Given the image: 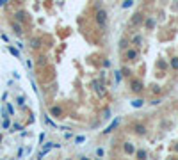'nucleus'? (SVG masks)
Listing matches in <instances>:
<instances>
[{
    "label": "nucleus",
    "mask_w": 178,
    "mask_h": 160,
    "mask_svg": "<svg viewBox=\"0 0 178 160\" xmlns=\"http://www.w3.org/2000/svg\"><path fill=\"white\" fill-rule=\"evenodd\" d=\"M107 20H109L107 11H105V9H102V7H98V9H96V13H95V21H96V25H98L102 30L107 27Z\"/></svg>",
    "instance_id": "1"
},
{
    "label": "nucleus",
    "mask_w": 178,
    "mask_h": 160,
    "mask_svg": "<svg viewBox=\"0 0 178 160\" xmlns=\"http://www.w3.org/2000/svg\"><path fill=\"white\" fill-rule=\"evenodd\" d=\"M130 89H132V93L139 94V93H143V91H144V85H143V82H141V80L132 78V80H130Z\"/></svg>",
    "instance_id": "2"
},
{
    "label": "nucleus",
    "mask_w": 178,
    "mask_h": 160,
    "mask_svg": "<svg viewBox=\"0 0 178 160\" xmlns=\"http://www.w3.org/2000/svg\"><path fill=\"white\" fill-rule=\"evenodd\" d=\"M125 59H127L128 62L137 61L139 59V52L135 50V48H127V50H125Z\"/></svg>",
    "instance_id": "3"
},
{
    "label": "nucleus",
    "mask_w": 178,
    "mask_h": 160,
    "mask_svg": "<svg viewBox=\"0 0 178 160\" xmlns=\"http://www.w3.org/2000/svg\"><path fill=\"white\" fill-rule=\"evenodd\" d=\"M48 112H50V116L57 117V119H61V117H64V110H62V107H59V105H52L50 109H48Z\"/></svg>",
    "instance_id": "4"
},
{
    "label": "nucleus",
    "mask_w": 178,
    "mask_h": 160,
    "mask_svg": "<svg viewBox=\"0 0 178 160\" xmlns=\"http://www.w3.org/2000/svg\"><path fill=\"white\" fill-rule=\"evenodd\" d=\"M134 133L139 135V137H144L146 133H148V128H146L143 123H135V125H134Z\"/></svg>",
    "instance_id": "5"
},
{
    "label": "nucleus",
    "mask_w": 178,
    "mask_h": 160,
    "mask_svg": "<svg viewBox=\"0 0 178 160\" xmlns=\"http://www.w3.org/2000/svg\"><path fill=\"white\" fill-rule=\"evenodd\" d=\"M11 27H13V32L16 36H23V27H22V23H20V21H11Z\"/></svg>",
    "instance_id": "6"
},
{
    "label": "nucleus",
    "mask_w": 178,
    "mask_h": 160,
    "mask_svg": "<svg viewBox=\"0 0 178 160\" xmlns=\"http://www.w3.org/2000/svg\"><path fill=\"white\" fill-rule=\"evenodd\" d=\"M130 23H132V25H141V23H144V14H143V13H135V14L132 16V20H130Z\"/></svg>",
    "instance_id": "7"
},
{
    "label": "nucleus",
    "mask_w": 178,
    "mask_h": 160,
    "mask_svg": "<svg viewBox=\"0 0 178 160\" xmlns=\"http://www.w3.org/2000/svg\"><path fill=\"white\" fill-rule=\"evenodd\" d=\"M14 16H16V21H20V23H23V21L29 20V13H27V11H18Z\"/></svg>",
    "instance_id": "8"
},
{
    "label": "nucleus",
    "mask_w": 178,
    "mask_h": 160,
    "mask_svg": "<svg viewBox=\"0 0 178 160\" xmlns=\"http://www.w3.org/2000/svg\"><path fill=\"white\" fill-rule=\"evenodd\" d=\"M123 151L127 153V155H134V153H135V148H134L130 142H125V144H123Z\"/></svg>",
    "instance_id": "9"
},
{
    "label": "nucleus",
    "mask_w": 178,
    "mask_h": 160,
    "mask_svg": "<svg viewBox=\"0 0 178 160\" xmlns=\"http://www.w3.org/2000/svg\"><path fill=\"white\" fill-rule=\"evenodd\" d=\"M137 158H141V160H144V158H148V153H146V149H135V153H134Z\"/></svg>",
    "instance_id": "10"
},
{
    "label": "nucleus",
    "mask_w": 178,
    "mask_h": 160,
    "mask_svg": "<svg viewBox=\"0 0 178 160\" xmlns=\"http://www.w3.org/2000/svg\"><path fill=\"white\" fill-rule=\"evenodd\" d=\"M144 27L148 29V30L153 29V27H155V20H153V18H144Z\"/></svg>",
    "instance_id": "11"
},
{
    "label": "nucleus",
    "mask_w": 178,
    "mask_h": 160,
    "mask_svg": "<svg viewBox=\"0 0 178 160\" xmlns=\"http://www.w3.org/2000/svg\"><path fill=\"white\" fill-rule=\"evenodd\" d=\"M118 125H119V119H114V121H112V123L107 126V130H103V133H109V132H112V130H114V128H116Z\"/></svg>",
    "instance_id": "12"
},
{
    "label": "nucleus",
    "mask_w": 178,
    "mask_h": 160,
    "mask_svg": "<svg viewBox=\"0 0 178 160\" xmlns=\"http://www.w3.org/2000/svg\"><path fill=\"white\" fill-rule=\"evenodd\" d=\"M143 43V37L141 36H134V39H132V45H135V46H139Z\"/></svg>",
    "instance_id": "13"
},
{
    "label": "nucleus",
    "mask_w": 178,
    "mask_h": 160,
    "mask_svg": "<svg viewBox=\"0 0 178 160\" xmlns=\"http://www.w3.org/2000/svg\"><path fill=\"white\" fill-rule=\"evenodd\" d=\"M143 105H144V100H141V98L132 101V107H137V109H139V107H143Z\"/></svg>",
    "instance_id": "14"
},
{
    "label": "nucleus",
    "mask_w": 178,
    "mask_h": 160,
    "mask_svg": "<svg viewBox=\"0 0 178 160\" xmlns=\"http://www.w3.org/2000/svg\"><path fill=\"white\" fill-rule=\"evenodd\" d=\"M171 68H173L175 71H178V57H173V59H171Z\"/></svg>",
    "instance_id": "15"
},
{
    "label": "nucleus",
    "mask_w": 178,
    "mask_h": 160,
    "mask_svg": "<svg viewBox=\"0 0 178 160\" xmlns=\"http://www.w3.org/2000/svg\"><path fill=\"white\" fill-rule=\"evenodd\" d=\"M30 46H32V48H39L41 46V39H32V41H30Z\"/></svg>",
    "instance_id": "16"
},
{
    "label": "nucleus",
    "mask_w": 178,
    "mask_h": 160,
    "mask_svg": "<svg viewBox=\"0 0 178 160\" xmlns=\"http://www.w3.org/2000/svg\"><path fill=\"white\" fill-rule=\"evenodd\" d=\"M119 48H121V50H127V48H128V41H127V39H121V41H119Z\"/></svg>",
    "instance_id": "17"
},
{
    "label": "nucleus",
    "mask_w": 178,
    "mask_h": 160,
    "mask_svg": "<svg viewBox=\"0 0 178 160\" xmlns=\"http://www.w3.org/2000/svg\"><path fill=\"white\" fill-rule=\"evenodd\" d=\"M93 85H95V89H96V91H98L100 94H103V89H102V85H100V82H96V80H95V82H93Z\"/></svg>",
    "instance_id": "18"
},
{
    "label": "nucleus",
    "mask_w": 178,
    "mask_h": 160,
    "mask_svg": "<svg viewBox=\"0 0 178 160\" xmlns=\"http://www.w3.org/2000/svg\"><path fill=\"white\" fill-rule=\"evenodd\" d=\"M132 4H134V0H125V2H123V9H128V7H132Z\"/></svg>",
    "instance_id": "19"
},
{
    "label": "nucleus",
    "mask_w": 178,
    "mask_h": 160,
    "mask_svg": "<svg viewBox=\"0 0 178 160\" xmlns=\"http://www.w3.org/2000/svg\"><path fill=\"white\" fill-rule=\"evenodd\" d=\"M9 52H11V53H13L14 57H18V55H20V52H18L16 48H13V46H9Z\"/></svg>",
    "instance_id": "20"
},
{
    "label": "nucleus",
    "mask_w": 178,
    "mask_h": 160,
    "mask_svg": "<svg viewBox=\"0 0 178 160\" xmlns=\"http://www.w3.org/2000/svg\"><path fill=\"white\" fill-rule=\"evenodd\" d=\"M2 126H4V128H9V126H11V123H9V119H7V117H4V123H2Z\"/></svg>",
    "instance_id": "21"
},
{
    "label": "nucleus",
    "mask_w": 178,
    "mask_h": 160,
    "mask_svg": "<svg viewBox=\"0 0 178 160\" xmlns=\"http://www.w3.org/2000/svg\"><path fill=\"white\" fill-rule=\"evenodd\" d=\"M84 141H86V137H82V135L75 139V142H77V144H80V142H84Z\"/></svg>",
    "instance_id": "22"
},
{
    "label": "nucleus",
    "mask_w": 178,
    "mask_h": 160,
    "mask_svg": "<svg viewBox=\"0 0 178 160\" xmlns=\"http://www.w3.org/2000/svg\"><path fill=\"white\" fill-rule=\"evenodd\" d=\"M25 103V98H23V96H20V98H18V105H23Z\"/></svg>",
    "instance_id": "23"
},
{
    "label": "nucleus",
    "mask_w": 178,
    "mask_h": 160,
    "mask_svg": "<svg viewBox=\"0 0 178 160\" xmlns=\"http://www.w3.org/2000/svg\"><path fill=\"white\" fill-rule=\"evenodd\" d=\"M121 73H123V75H127V77H128V75H130V69H127V68H123V69H121Z\"/></svg>",
    "instance_id": "24"
},
{
    "label": "nucleus",
    "mask_w": 178,
    "mask_h": 160,
    "mask_svg": "<svg viewBox=\"0 0 178 160\" xmlns=\"http://www.w3.org/2000/svg\"><path fill=\"white\" fill-rule=\"evenodd\" d=\"M7 4V0H0V5H5Z\"/></svg>",
    "instance_id": "25"
},
{
    "label": "nucleus",
    "mask_w": 178,
    "mask_h": 160,
    "mask_svg": "<svg viewBox=\"0 0 178 160\" xmlns=\"http://www.w3.org/2000/svg\"><path fill=\"white\" fill-rule=\"evenodd\" d=\"M0 141H2V135H0Z\"/></svg>",
    "instance_id": "26"
}]
</instances>
